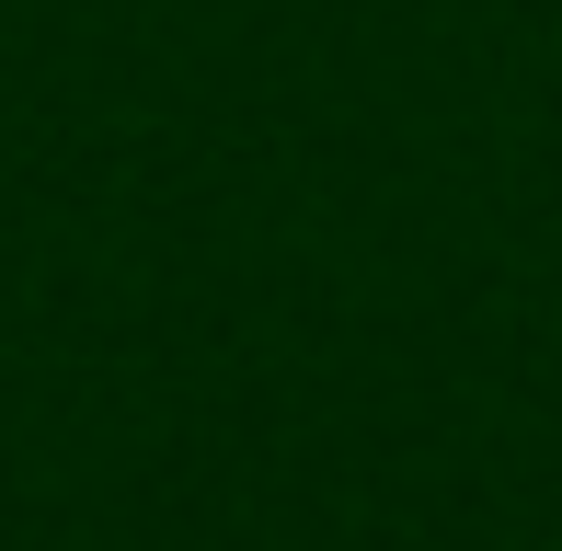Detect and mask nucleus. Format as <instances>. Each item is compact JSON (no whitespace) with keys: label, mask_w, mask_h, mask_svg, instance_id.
Instances as JSON below:
<instances>
[]
</instances>
